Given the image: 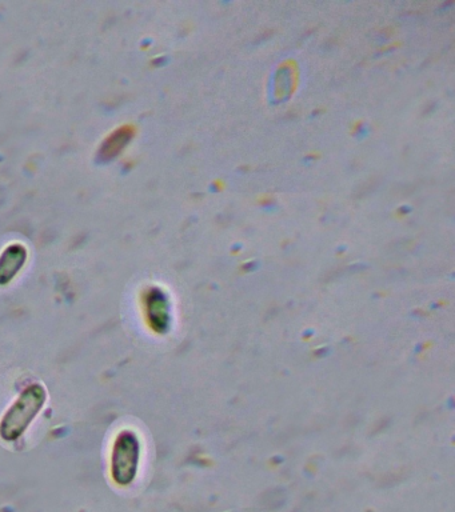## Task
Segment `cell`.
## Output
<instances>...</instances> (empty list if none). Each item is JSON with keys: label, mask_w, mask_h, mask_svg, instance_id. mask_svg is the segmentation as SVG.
<instances>
[{"label": "cell", "mask_w": 455, "mask_h": 512, "mask_svg": "<svg viewBox=\"0 0 455 512\" xmlns=\"http://www.w3.org/2000/svg\"><path fill=\"white\" fill-rule=\"evenodd\" d=\"M47 403V390L41 383H30L21 391L0 419V439L13 443L21 439Z\"/></svg>", "instance_id": "obj_1"}, {"label": "cell", "mask_w": 455, "mask_h": 512, "mask_svg": "<svg viewBox=\"0 0 455 512\" xmlns=\"http://www.w3.org/2000/svg\"><path fill=\"white\" fill-rule=\"evenodd\" d=\"M142 446L137 432L125 428L114 438L110 454V475L119 487H127L137 479L141 466Z\"/></svg>", "instance_id": "obj_2"}, {"label": "cell", "mask_w": 455, "mask_h": 512, "mask_svg": "<svg viewBox=\"0 0 455 512\" xmlns=\"http://www.w3.org/2000/svg\"><path fill=\"white\" fill-rule=\"evenodd\" d=\"M27 252L25 247L11 246L0 255V286L10 283L25 266Z\"/></svg>", "instance_id": "obj_3"}, {"label": "cell", "mask_w": 455, "mask_h": 512, "mask_svg": "<svg viewBox=\"0 0 455 512\" xmlns=\"http://www.w3.org/2000/svg\"><path fill=\"white\" fill-rule=\"evenodd\" d=\"M166 310V304L161 298L147 300V320H149L150 327L159 334L165 332L167 324H169V316H167Z\"/></svg>", "instance_id": "obj_4"}]
</instances>
